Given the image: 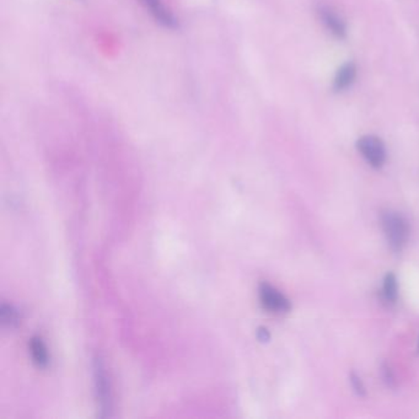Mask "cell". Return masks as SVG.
I'll return each instance as SVG.
<instances>
[{
	"instance_id": "obj_1",
	"label": "cell",
	"mask_w": 419,
	"mask_h": 419,
	"mask_svg": "<svg viewBox=\"0 0 419 419\" xmlns=\"http://www.w3.org/2000/svg\"><path fill=\"white\" fill-rule=\"evenodd\" d=\"M381 223L391 250L396 254L401 252L409 237V224L407 219L400 213L386 211L381 215Z\"/></svg>"
},
{
	"instance_id": "obj_2",
	"label": "cell",
	"mask_w": 419,
	"mask_h": 419,
	"mask_svg": "<svg viewBox=\"0 0 419 419\" xmlns=\"http://www.w3.org/2000/svg\"><path fill=\"white\" fill-rule=\"evenodd\" d=\"M357 147L363 158L375 169H380L386 161V148L383 141L374 136H364L360 138Z\"/></svg>"
},
{
	"instance_id": "obj_3",
	"label": "cell",
	"mask_w": 419,
	"mask_h": 419,
	"mask_svg": "<svg viewBox=\"0 0 419 419\" xmlns=\"http://www.w3.org/2000/svg\"><path fill=\"white\" fill-rule=\"evenodd\" d=\"M260 300L262 307L272 313H288L291 309L289 299L271 284H261Z\"/></svg>"
},
{
	"instance_id": "obj_4",
	"label": "cell",
	"mask_w": 419,
	"mask_h": 419,
	"mask_svg": "<svg viewBox=\"0 0 419 419\" xmlns=\"http://www.w3.org/2000/svg\"><path fill=\"white\" fill-rule=\"evenodd\" d=\"M154 20L167 30H178L180 23L173 12L163 3V0H139Z\"/></svg>"
},
{
	"instance_id": "obj_5",
	"label": "cell",
	"mask_w": 419,
	"mask_h": 419,
	"mask_svg": "<svg viewBox=\"0 0 419 419\" xmlns=\"http://www.w3.org/2000/svg\"><path fill=\"white\" fill-rule=\"evenodd\" d=\"M95 386H96V396L99 406L102 412H105L106 417L111 409V390H110V383L106 376V372L104 369V366L100 360L95 361Z\"/></svg>"
},
{
	"instance_id": "obj_6",
	"label": "cell",
	"mask_w": 419,
	"mask_h": 419,
	"mask_svg": "<svg viewBox=\"0 0 419 419\" xmlns=\"http://www.w3.org/2000/svg\"><path fill=\"white\" fill-rule=\"evenodd\" d=\"M320 15L322 19V23L325 24L326 27L339 38H343L347 35V27L343 21L342 19L337 15L336 12H332L328 8H324L320 10Z\"/></svg>"
},
{
	"instance_id": "obj_7",
	"label": "cell",
	"mask_w": 419,
	"mask_h": 419,
	"mask_svg": "<svg viewBox=\"0 0 419 419\" xmlns=\"http://www.w3.org/2000/svg\"><path fill=\"white\" fill-rule=\"evenodd\" d=\"M355 77H357V67L353 63L342 65L337 71L335 77V89L337 91L347 89L355 83Z\"/></svg>"
},
{
	"instance_id": "obj_8",
	"label": "cell",
	"mask_w": 419,
	"mask_h": 419,
	"mask_svg": "<svg viewBox=\"0 0 419 419\" xmlns=\"http://www.w3.org/2000/svg\"><path fill=\"white\" fill-rule=\"evenodd\" d=\"M30 352L34 363L38 368H46L48 366V352L45 343L40 337H34L30 342Z\"/></svg>"
},
{
	"instance_id": "obj_9",
	"label": "cell",
	"mask_w": 419,
	"mask_h": 419,
	"mask_svg": "<svg viewBox=\"0 0 419 419\" xmlns=\"http://www.w3.org/2000/svg\"><path fill=\"white\" fill-rule=\"evenodd\" d=\"M383 294L385 300L389 302H395L398 296V284H397V277L395 273L390 272L385 276L384 284H383Z\"/></svg>"
},
{
	"instance_id": "obj_10",
	"label": "cell",
	"mask_w": 419,
	"mask_h": 419,
	"mask_svg": "<svg viewBox=\"0 0 419 419\" xmlns=\"http://www.w3.org/2000/svg\"><path fill=\"white\" fill-rule=\"evenodd\" d=\"M0 319H1L3 325L8 326V327H14L19 324L18 310L12 305L3 304L0 307Z\"/></svg>"
},
{
	"instance_id": "obj_11",
	"label": "cell",
	"mask_w": 419,
	"mask_h": 419,
	"mask_svg": "<svg viewBox=\"0 0 419 419\" xmlns=\"http://www.w3.org/2000/svg\"><path fill=\"white\" fill-rule=\"evenodd\" d=\"M350 384H352V387L355 390L357 395L366 396V386L363 384L361 379H360L357 374H355V372L350 374Z\"/></svg>"
},
{
	"instance_id": "obj_12",
	"label": "cell",
	"mask_w": 419,
	"mask_h": 419,
	"mask_svg": "<svg viewBox=\"0 0 419 419\" xmlns=\"http://www.w3.org/2000/svg\"><path fill=\"white\" fill-rule=\"evenodd\" d=\"M383 378H384L385 383L387 384L390 387H394L396 384L395 376H394V372L390 369V366L387 364H383Z\"/></svg>"
},
{
	"instance_id": "obj_13",
	"label": "cell",
	"mask_w": 419,
	"mask_h": 419,
	"mask_svg": "<svg viewBox=\"0 0 419 419\" xmlns=\"http://www.w3.org/2000/svg\"><path fill=\"white\" fill-rule=\"evenodd\" d=\"M257 333H259V338H260V341H262V342H267L271 338V335H270V332L266 328H260Z\"/></svg>"
},
{
	"instance_id": "obj_14",
	"label": "cell",
	"mask_w": 419,
	"mask_h": 419,
	"mask_svg": "<svg viewBox=\"0 0 419 419\" xmlns=\"http://www.w3.org/2000/svg\"><path fill=\"white\" fill-rule=\"evenodd\" d=\"M418 353H419V342H418Z\"/></svg>"
}]
</instances>
